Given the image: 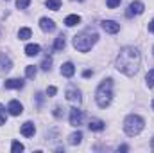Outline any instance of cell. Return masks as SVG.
Here are the masks:
<instances>
[{
  "label": "cell",
  "mask_w": 154,
  "mask_h": 153,
  "mask_svg": "<svg viewBox=\"0 0 154 153\" xmlns=\"http://www.w3.org/2000/svg\"><path fill=\"white\" fill-rule=\"evenodd\" d=\"M140 50L136 47H124L116 56V69L125 76H134L140 69Z\"/></svg>",
  "instance_id": "1"
},
{
  "label": "cell",
  "mask_w": 154,
  "mask_h": 153,
  "mask_svg": "<svg viewBox=\"0 0 154 153\" xmlns=\"http://www.w3.org/2000/svg\"><path fill=\"white\" fill-rule=\"evenodd\" d=\"M95 99H97V105H99L100 108L109 106V103H111V99H113V79H111V77L104 79V81L99 85V88H97V92H95Z\"/></svg>",
  "instance_id": "2"
},
{
  "label": "cell",
  "mask_w": 154,
  "mask_h": 153,
  "mask_svg": "<svg viewBox=\"0 0 154 153\" xmlns=\"http://www.w3.org/2000/svg\"><path fill=\"white\" fill-rule=\"evenodd\" d=\"M97 33H91V31H84V33H79L74 36V47H75L79 52H88L95 43H97Z\"/></svg>",
  "instance_id": "3"
},
{
  "label": "cell",
  "mask_w": 154,
  "mask_h": 153,
  "mask_svg": "<svg viewBox=\"0 0 154 153\" xmlns=\"http://www.w3.org/2000/svg\"><path fill=\"white\" fill-rule=\"evenodd\" d=\"M143 126H145L143 117H140V115H136V114L127 115L125 121H124V132H125L127 135H131V137L138 135V133L143 130Z\"/></svg>",
  "instance_id": "4"
},
{
  "label": "cell",
  "mask_w": 154,
  "mask_h": 153,
  "mask_svg": "<svg viewBox=\"0 0 154 153\" xmlns=\"http://www.w3.org/2000/svg\"><path fill=\"white\" fill-rule=\"evenodd\" d=\"M66 99L70 101V103H81L82 101V96H81V90L75 88V86H68L66 88Z\"/></svg>",
  "instance_id": "5"
},
{
  "label": "cell",
  "mask_w": 154,
  "mask_h": 153,
  "mask_svg": "<svg viewBox=\"0 0 154 153\" xmlns=\"http://www.w3.org/2000/svg\"><path fill=\"white\" fill-rule=\"evenodd\" d=\"M143 4L140 2V0H134V2H131V5H129V11H127V16H133V15H142L143 13Z\"/></svg>",
  "instance_id": "6"
},
{
  "label": "cell",
  "mask_w": 154,
  "mask_h": 153,
  "mask_svg": "<svg viewBox=\"0 0 154 153\" xmlns=\"http://www.w3.org/2000/svg\"><path fill=\"white\" fill-rule=\"evenodd\" d=\"M7 110H9V114H11V115H20L22 112H23V106H22V103H20V101L13 99V101H9Z\"/></svg>",
  "instance_id": "7"
},
{
  "label": "cell",
  "mask_w": 154,
  "mask_h": 153,
  "mask_svg": "<svg viewBox=\"0 0 154 153\" xmlns=\"http://www.w3.org/2000/svg\"><path fill=\"white\" fill-rule=\"evenodd\" d=\"M102 29H104L106 33H109V34H115V33L120 31V25H118L116 22H113V20H104V22H102Z\"/></svg>",
  "instance_id": "8"
},
{
  "label": "cell",
  "mask_w": 154,
  "mask_h": 153,
  "mask_svg": "<svg viewBox=\"0 0 154 153\" xmlns=\"http://www.w3.org/2000/svg\"><path fill=\"white\" fill-rule=\"evenodd\" d=\"M82 122V112L77 110V108H72L70 110V124L72 126H79Z\"/></svg>",
  "instance_id": "9"
},
{
  "label": "cell",
  "mask_w": 154,
  "mask_h": 153,
  "mask_svg": "<svg viewBox=\"0 0 154 153\" xmlns=\"http://www.w3.org/2000/svg\"><path fill=\"white\" fill-rule=\"evenodd\" d=\"M39 27H41V31H45V33H52V31L56 29V24H54V20H50V18H41V20H39Z\"/></svg>",
  "instance_id": "10"
},
{
  "label": "cell",
  "mask_w": 154,
  "mask_h": 153,
  "mask_svg": "<svg viewBox=\"0 0 154 153\" xmlns=\"http://www.w3.org/2000/svg\"><path fill=\"white\" fill-rule=\"evenodd\" d=\"M20 132H22V135H23V137H32V135H34V132H36V128H34V124H32L31 121H27V122H23V124H22Z\"/></svg>",
  "instance_id": "11"
},
{
  "label": "cell",
  "mask_w": 154,
  "mask_h": 153,
  "mask_svg": "<svg viewBox=\"0 0 154 153\" xmlns=\"http://www.w3.org/2000/svg\"><path fill=\"white\" fill-rule=\"evenodd\" d=\"M61 74H63L65 77H72L74 76V74H75V67H74V63H70V61L65 63V65L61 67Z\"/></svg>",
  "instance_id": "12"
},
{
  "label": "cell",
  "mask_w": 154,
  "mask_h": 153,
  "mask_svg": "<svg viewBox=\"0 0 154 153\" xmlns=\"http://www.w3.org/2000/svg\"><path fill=\"white\" fill-rule=\"evenodd\" d=\"M90 130L91 132H102L104 130V121H100V119H90Z\"/></svg>",
  "instance_id": "13"
},
{
  "label": "cell",
  "mask_w": 154,
  "mask_h": 153,
  "mask_svg": "<svg viewBox=\"0 0 154 153\" xmlns=\"http://www.w3.org/2000/svg\"><path fill=\"white\" fill-rule=\"evenodd\" d=\"M39 50H41V47H39L38 43H29V45L25 47V54H27V56H38Z\"/></svg>",
  "instance_id": "14"
},
{
  "label": "cell",
  "mask_w": 154,
  "mask_h": 153,
  "mask_svg": "<svg viewBox=\"0 0 154 153\" xmlns=\"http://www.w3.org/2000/svg\"><path fill=\"white\" fill-rule=\"evenodd\" d=\"M77 24H81V16H79V15H68V16L65 18V25H66V27H74Z\"/></svg>",
  "instance_id": "15"
},
{
  "label": "cell",
  "mask_w": 154,
  "mask_h": 153,
  "mask_svg": "<svg viewBox=\"0 0 154 153\" xmlns=\"http://www.w3.org/2000/svg\"><path fill=\"white\" fill-rule=\"evenodd\" d=\"M4 85H5V88H16V90H20L23 86V81L22 79H7Z\"/></svg>",
  "instance_id": "16"
},
{
  "label": "cell",
  "mask_w": 154,
  "mask_h": 153,
  "mask_svg": "<svg viewBox=\"0 0 154 153\" xmlns=\"http://www.w3.org/2000/svg\"><path fill=\"white\" fill-rule=\"evenodd\" d=\"M9 69H11V60H9L5 54H0V70L5 72V70H9Z\"/></svg>",
  "instance_id": "17"
},
{
  "label": "cell",
  "mask_w": 154,
  "mask_h": 153,
  "mask_svg": "<svg viewBox=\"0 0 154 153\" xmlns=\"http://www.w3.org/2000/svg\"><path fill=\"white\" fill-rule=\"evenodd\" d=\"M65 45H66V40H65L63 34H61V36H57L56 41H54V49H56V50H63V49H65Z\"/></svg>",
  "instance_id": "18"
},
{
  "label": "cell",
  "mask_w": 154,
  "mask_h": 153,
  "mask_svg": "<svg viewBox=\"0 0 154 153\" xmlns=\"http://www.w3.org/2000/svg\"><path fill=\"white\" fill-rule=\"evenodd\" d=\"M82 141V133L81 132H75V133H72L70 137H68V142L72 144V146H75V144H79Z\"/></svg>",
  "instance_id": "19"
},
{
  "label": "cell",
  "mask_w": 154,
  "mask_h": 153,
  "mask_svg": "<svg viewBox=\"0 0 154 153\" xmlns=\"http://www.w3.org/2000/svg\"><path fill=\"white\" fill-rule=\"evenodd\" d=\"M47 7L52 11H57L61 7V0H47Z\"/></svg>",
  "instance_id": "20"
},
{
  "label": "cell",
  "mask_w": 154,
  "mask_h": 153,
  "mask_svg": "<svg viewBox=\"0 0 154 153\" xmlns=\"http://www.w3.org/2000/svg\"><path fill=\"white\" fill-rule=\"evenodd\" d=\"M18 38L20 40H29L31 38V29H27V27L20 29V31H18Z\"/></svg>",
  "instance_id": "21"
},
{
  "label": "cell",
  "mask_w": 154,
  "mask_h": 153,
  "mask_svg": "<svg viewBox=\"0 0 154 153\" xmlns=\"http://www.w3.org/2000/svg\"><path fill=\"white\" fill-rule=\"evenodd\" d=\"M11 151H13V153L23 151V144H22V142H18V141H13V144H11Z\"/></svg>",
  "instance_id": "22"
},
{
  "label": "cell",
  "mask_w": 154,
  "mask_h": 153,
  "mask_svg": "<svg viewBox=\"0 0 154 153\" xmlns=\"http://www.w3.org/2000/svg\"><path fill=\"white\" fill-rule=\"evenodd\" d=\"M36 72H38V69H36L34 65H29V67L25 69V76L31 77V79H32V77H36Z\"/></svg>",
  "instance_id": "23"
},
{
  "label": "cell",
  "mask_w": 154,
  "mask_h": 153,
  "mask_svg": "<svg viewBox=\"0 0 154 153\" xmlns=\"http://www.w3.org/2000/svg\"><path fill=\"white\" fill-rule=\"evenodd\" d=\"M145 79H147V86H149V88H152V86H154V69H152V70H149V74H147Z\"/></svg>",
  "instance_id": "24"
},
{
  "label": "cell",
  "mask_w": 154,
  "mask_h": 153,
  "mask_svg": "<svg viewBox=\"0 0 154 153\" xmlns=\"http://www.w3.org/2000/svg\"><path fill=\"white\" fill-rule=\"evenodd\" d=\"M50 65H52V60H50V58H45V60L41 61V69H43V70H50Z\"/></svg>",
  "instance_id": "25"
},
{
  "label": "cell",
  "mask_w": 154,
  "mask_h": 153,
  "mask_svg": "<svg viewBox=\"0 0 154 153\" xmlns=\"http://www.w3.org/2000/svg\"><path fill=\"white\" fill-rule=\"evenodd\" d=\"M29 4H31V0H16L18 9H25V7H29Z\"/></svg>",
  "instance_id": "26"
},
{
  "label": "cell",
  "mask_w": 154,
  "mask_h": 153,
  "mask_svg": "<svg viewBox=\"0 0 154 153\" xmlns=\"http://www.w3.org/2000/svg\"><path fill=\"white\" fill-rule=\"evenodd\" d=\"M120 2H122V0H106V5H108L109 9H115L116 5H120Z\"/></svg>",
  "instance_id": "27"
},
{
  "label": "cell",
  "mask_w": 154,
  "mask_h": 153,
  "mask_svg": "<svg viewBox=\"0 0 154 153\" xmlns=\"http://www.w3.org/2000/svg\"><path fill=\"white\" fill-rule=\"evenodd\" d=\"M4 122H5V108L0 105V126H2Z\"/></svg>",
  "instance_id": "28"
},
{
  "label": "cell",
  "mask_w": 154,
  "mask_h": 153,
  "mask_svg": "<svg viewBox=\"0 0 154 153\" xmlns=\"http://www.w3.org/2000/svg\"><path fill=\"white\" fill-rule=\"evenodd\" d=\"M54 117H57V119L63 117V108H61V106H56V108H54Z\"/></svg>",
  "instance_id": "29"
},
{
  "label": "cell",
  "mask_w": 154,
  "mask_h": 153,
  "mask_svg": "<svg viewBox=\"0 0 154 153\" xmlns=\"http://www.w3.org/2000/svg\"><path fill=\"white\" fill-rule=\"evenodd\" d=\"M56 92H57L56 86H48V88H47V96H56Z\"/></svg>",
  "instance_id": "30"
},
{
  "label": "cell",
  "mask_w": 154,
  "mask_h": 153,
  "mask_svg": "<svg viewBox=\"0 0 154 153\" xmlns=\"http://www.w3.org/2000/svg\"><path fill=\"white\" fill-rule=\"evenodd\" d=\"M91 74H93L91 70H84V72H82V76H84V77H90V76H91Z\"/></svg>",
  "instance_id": "31"
},
{
  "label": "cell",
  "mask_w": 154,
  "mask_h": 153,
  "mask_svg": "<svg viewBox=\"0 0 154 153\" xmlns=\"http://www.w3.org/2000/svg\"><path fill=\"white\" fill-rule=\"evenodd\" d=\"M127 150H129V146H125V144H124V146H120V148H118V151H127Z\"/></svg>",
  "instance_id": "32"
},
{
  "label": "cell",
  "mask_w": 154,
  "mask_h": 153,
  "mask_svg": "<svg viewBox=\"0 0 154 153\" xmlns=\"http://www.w3.org/2000/svg\"><path fill=\"white\" fill-rule=\"evenodd\" d=\"M149 31H151V33H154V20L149 24Z\"/></svg>",
  "instance_id": "33"
},
{
  "label": "cell",
  "mask_w": 154,
  "mask_h": 153,
  "mask_svg": "<svg viewBox=\"0 0 154 153\" xmlns=\"http://www.w3.org/2000/svg\"><path fill=\"white\" fill-rule=\"evenodd\" d=\"M151 150H152V151H154V139H152V141H151Z\"/></svg>",
  "instance_id": "34"
},
{
  "label": "cell",
  "mask_w": 154,
  "mask_h": 153,
  "mask_svg": "<svg viewBox=\"0 0 154 153\" xmlns=\"http://www.w3.org/2000/svg\"><path fill=\"white\" fill-rule=\"evenodd\" d=\"M151 106H152V110H154V101H152V103H151Z\"/></svg>",
  "instance_id": "35"
},
{
  "label": "cell",
  "mask_w": 154,
  "mask_h": 153,
  "mask_svg": "<svg viewBox=\"0 0 154 153\" xmlns=\"http://www.w3.org/2000/svg\"><path fill=\"white\" fill-rule=\"evenodd\" d=\"M79 2H82V0H79Z\"/></svg>",
  "instance_id": "36"
}]
</instances>
